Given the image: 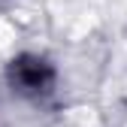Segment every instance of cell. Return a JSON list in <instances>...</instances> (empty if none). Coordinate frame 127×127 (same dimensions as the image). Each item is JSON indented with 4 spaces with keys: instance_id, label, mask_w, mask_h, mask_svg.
<instances>
[{
    "instance_id": "cell-1",
    "label": "cell",
    "mask_w": 127,
    "mask_h": 127,
    "mask_svg": "<svg viewBox=\"0 0 127 127\" xmlns=\"http://www.w3.org/2000/svg\"><path fill=\"white\" fill-rule=\"evenodd\" d=\"M12 42H15V24L6 21V18H0V52H6Z\"/></svg>"
}]
</instances>
